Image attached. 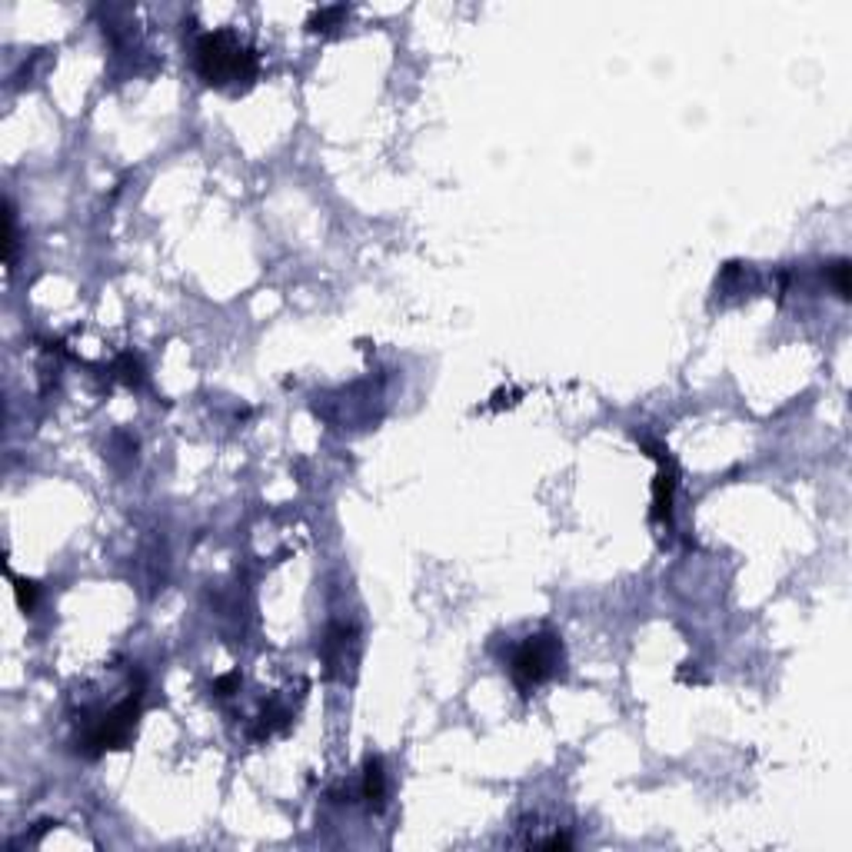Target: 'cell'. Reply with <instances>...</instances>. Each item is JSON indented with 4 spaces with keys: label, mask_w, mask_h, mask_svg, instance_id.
I'll return each instance as SVG.
<instances>
[{
    "label": "cell",
    "mask_w": 852,
    "mask_h": 852,
    "mask_svg": "<svg viewBox=\"0 0 852 852\" xmlns=\"http://www.w3.org/2000/svg\"><path fill=\"white\" fill-rule=\"evenodd\" d=\"M13 250H17V223H13V207L7 203L4 213V260L13 263Z\"/></svg>",
    "instance_id": "obj_7"
},
{
    "label": "cell",
    "mask_w": 852,
    "mask_h": 852,
    "mask_svg": "<svg viewBox=\"0 0 852 852\" xmlns=\"http://www.w3.org/2000/svg\"><path fill=\"white\" fill-rule=\"evenodd\" d=\"M563 666V640L560 633L543 630L526 636L520 646L513 650L510 659V676H513L520 693H533L537 686L549 683V679L560 673Z\"/></svg>",
    "instance_id": "obj_2"
},
{
    "label": "cell",
    "mask_w": 852,
    "mask_h": 852,
    "mask_svg": "<svg viewBox=\"0 0 852 852\" xmlns=\"http://www.w3.org/2000/svg\"><path fill=\"white\" fill-rule=\"evenodd\" d=\"M673 490H676V469L669 467V460H666V467L659 469V477L653 483V520H659V523H669Z\"/></svg>",
    "instance_id": "obj_4"
},
{
    "label": "cell",
    "mask_w": 852,
    "mask_h": 852,
    "mask_svg": "<svg viewBox=\"0 0 852 852\" xmlns=\"http://www.w3.org/2000/svg\"><path fill=\"white\" fill-rule=\"evenodd\" d=\"M194 67L200 81L217 90H240L250 87L260 73V54L244 44L234 30H207L194 47Z\"/></svg>",
    "instance_id": "obj_1"
},
{
    "label": "cell",
    "mask_w": 852,
    "mask_h": 852,
    "mask_svg": "<svg viewBox=\"0 0 852 852\" xmlns=\"http://www.w3.org/2000/svg\"><path fill=\"white\" fill-rule=\"evenodd\" d=\"M237 686V676H223V679H217V696H230V689Z\"/></svg>",
    "instance_id": "obj_9"
},
{
    "label": "cell",
    "mask_w": 852,
    "mask_h": 852,
    "mask_svg": "<svg viewBox=\"0 0 852 852\" xmlns=\"http://www.w3.org/2000/svg\"><path fill=\"white\" fill-rule=\"evenodd\" d=\"M829 280H832V287H836V293H839L842 300H849V260H836L832 267H829Z\"/></svg>",
    "instance_id": "obj_6"
},
{
    "label": "cell",
    "mask_w": 852,
    "mask_h": 852,
    "mask_svg": "<svg viewBox=\"0 0 852 852\" xmlns=\"http://www.w3.org/2000/svg\"><path fill=\"white\" fill-rule=\"evenodd\" d=\"M13 593H17V607L24 609V613H30L37 603V583H30V580H13Z\"/></svg>",
    "instance_id": "obj_8"
},
{
    "label": "cell",
    "mask_w": 852,
    "mask_h": 852,
    "mask_svg": "<svg viewBox=\"0 0 852 852\" xmlns=\"http://www.w3.org/2000/svg\"><path fill=\"white\" fill-rule=\"evenodd\" d=\"M363 799L374 805V809H383V799H386V772H383V762L376 756L366 759V766H363Z\"/></svg>",
    "instance_id": "obj_5"
},
{
    "label": "cell",
    "mask_w": 852,
    "mask_h": 852,
    "mask_svg": "<svg viewBox=\"0 0 852 852\" xmlns=\"http://www.w3.org/2000/svg\"><path fill=\"white\" fill-rule=\"evenodd\" d=\"M141 700H143V693L133 689L127 700L117 702L110 712H104V716L87 729V736H83V753H87V756H100L107 749H127V743L133 739V729H137Z\"/></svg>",
    "instance_id": "obj_3"
}]
</instances>
